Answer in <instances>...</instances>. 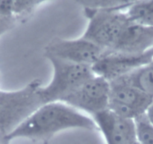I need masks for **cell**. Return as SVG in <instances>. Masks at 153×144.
Returning a JSON list of instances; mask_svg holds the SVG:
<instances>
[{
  "label": "cell",
  "mask_w": 153,
  "mask_h": 144,
  "mask_svg": "<svg viewBox=\"0 0 153 144\" xmlns=\"http://www.w3.org/2000/svg\"><path fill=\"white\" fill-rule=\"evenodd\" d=\"M43 2L37 0H13V17L17 20L29 17Z\"/></svg>",
  "instance_id": "4fadbf2b"
},
{
  "label": "cell",
  "mask_w": 153,
  "mask_h": 144,
  "mask_svg": "<svg viewBox=\"0 0 153 144\" xmlns=\"http://www.w3.org/2000/svg\"><path fill=\"white\" fill-rule=\"evenodd\" d=\"M153 48V28L130 23L107 52L142 54Z\"/></svg>",
  "instance_id": "30bf717a"
},
{
  "label": "cell",
  "mask_w": 153,
  "mask_h": 144,
  "mask_svg": "<svg viewBox=\"0 0 153 144\" xmlns=\"http://www.w3.org/2000/svg\"><path fill=\"white\" fill-rule=\"evenodd\" d=\"M92 118L107 144H128L137 139L134 120L123 118L108 109Z\"/></svg>",
  "instance_id": "9c48e42d"
},
{
  "label": "cell",
  "mask_w": 153,
  "mask_h": 144,
  "mask_svg": "<svg viewBox=\"0 0 153 144\" xmlns=\"http://www.w3.org/2000/svg\"><path fill=\"white\" fill-rule=\"evenodd\" d=\"M17 20L14 17L0 15V38L15 26Z\"/></svg>",
  "instance_id": "9a60e30c"
},
{
  "label": "cell",
  "mask_w": 153,
  "mask_h": 144,
  "mask_svg": "<svg viewBox=\"0 0 153 144\" xmlns=\"http://www.w3.org/2000/svg\"><path fill=\"white\" fill-rule=\"evenodd\" d=\"M117 80L134 86L153 98V60Z\"/></svg>",
  "instance_id": "8fae6325"
},
{
  "label": "cell",
  "mask_w": 153,
  "mask_h": 144,
  "mask_svg": "<svg viewBox=\"0 0 153 144\" xmlns=\"http://www.w3.org/2000/svg\"><path fill=\"white\" fill-rule=\"evenodd\" d=\"M68 129L98 131L93 119L65 103L56 101L41 105L10 134L8 140L26 138L48 143L56 134Z\"/></svg>",
  "instance_id": "6da1fadb"
},
{
  "label": "cell",
  "mask_w": 153,
  "mask_h": 144,
  "mask_svg": "<svg viewBox=\"0 0 153 144\" xmlns=\"http://www.w3.org/2000/svg\"><path fill=\"white\" fill-rule=\"evenodd\" d=\"M13 0H0V15L4 17H13Z\"/></svg>",
  "instance_id": "2e32d148"
},
{
  "label": "cell",
  "mask_w": 153,
  "mask_h": 144,
  "mask_svg": "<svg viewBox=\"0 0 153 144\" xmlns=\"http://www.w3.org/2000/svg\"><path fill=\"white\" fill-rule=\"evenodd\" d=\"M88 24L82 37L108 51L131 23L123 8H84Z\"/></svg>",
  "instance_id": "277c9868"
},
{
  "label": "cell",
  "mask_w": 153,
  "mask_h": 144,
  "mask_svg": "<svg viewBox=\"0 0 153 144\" xmlns=\"http://www.w3.org/2000/svg\"><path fill=\"white\" fill-rule=\"evenodd\" d=\"M126 14L131 23L153 28V0L132 1Z\"/></svg>",
  "instance_id": "7c38bea8"
},
{
  "label": "cell",
  "mask_w": 153,
  "mask_h": 144,
  "mask_svg": "<svg viewBox=\"0 0 153 144\" xmlns=\"http://www.w3.org/2000/svg\"><path fill=\"white\" fill-rule=\"evenodd\" d=\"M135 121L137 137L140 144H153V125L149 122L146 115L139 117Z\"/></svg>",
  "instance_id": "5bb4252c"
},
{
  "label": "cell",
  "mask_w": 153,
  "mask_h": 144,
  "mask_svg": "<svg viewBox=\"0 0 153 144\" xmlns=\"http://www.w3.org/2000/svg\"><path fill=\"white\" fill-rule=\"evenodd\" d=\"M46 58L52 65L53 74L47 86H41L38 89V96L42 104L62 102L68 95L95 75L91 66L75 64L52 56Z\"/></svg>",
  "instance_id": "3957f363"
},
{
  "label": "cell",
  "mask_w": 153,
  "mask_h": 144,
  "mask_svg": "<svg viewBox=\"0 0 153 144\" xmlns=\"http://www.w3.org/2000/svg\"><path fill=\"white\" fill-rule=\"evenodd\" d=\"M146 115V117H147V118H148L149 122L153 125V103H152V104L150 106V107L149 108L148 111H147Z\"/></svg>",
  "instance_id": "e0dca14e"
},
{
  "label": "cell",
  "mask_w": 153,
  "mask_h": 144,
  "mask_svg": "<svg viewBox=\"0 0 153 144\" xmlns=\"http://www.w3.org/2000/svg\"><path fill=\"white\" fill-rule=\"evenodd\" d=\"M41 86L36 79L17 90L0 89V144H9L10 134L42 105L38 93Z\"/></svg>",
  "instance_id": "7a4b0ae2"
},
{
  "label": "cell",
  "mask_w": 153,
  "mask_h": 144,
  "mask_svg": "<svg viewBox=\"0 0 153 144\" xmlns=\"http://www.w3.org/2000/svg\"><path fill=\"white\" fill-rule=\"evenodd\" d=\"M153 60V48L142 54L107 52L92 66L95 75L109 82L123 77Z\"/></svg>",
  "instance_id": "ba28073f"
},
{
  "label": "cell",
  "mask_w": 153,
  "mask_h": 144,
  "mask_svg": "<svg viewBox=\"0 0 153 144\" xmlns=\"http://www.w3.org/2000/svg\"><path fill=\"white\" fill-rule=\"evenodd\" d=\"M128 144H140V142H139V141H138V140L137 139V140H135L132 141V142L129 143Z\"/></svg>",
  "instance_id": "ac0fdd59"
},
{
  "label": "cell",
  "mask_w": 153,
  "mask_h": 144,
  "mask_svg": "<svg viewBox=\"0 0 153 144\" xmlns=\"http://www.w3.org/2000/svg\"><path fill=\"white\" fill-rule=\"evenodd\" d=\"M108 110L123 118L135 120L146 114L153 98L131 85L116 80L110 82Z\"/></svg>",
  "instance_id": "8992f818"
},
{
  "label": "cell",
  "mask_w": 153,
  "mask_h": 144,
  "mask_svg": "<svg viewBox=\"0 0 153 144\" xmlns=\"http://www.w3.org/2000/svg\"><path fill=\"white\" fill-rule=\"evenodd\" d=\"M110 93V82L95 74L62 102L93 117L108 109Z\"/></svg>",
  "instance_id": "5b68a950"
},
{
  "label": "cell",
  "mask_w": 153,
  "mask_h": 144,
  "mask_svg": "<svg viewBox=\"0 0 153 144\" xmlns=\"http://www.w3.org/2000/svg\"><path fill=\"white\" fill-rule=\"evenodd\" d=\"M106 51L82 36L78 39H54L45 47V55L69 62L92 66Z\"/></svg>",
  "instance_id": "52a82bcc"
}]
</instances>
